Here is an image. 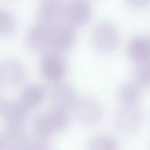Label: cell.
Wrapping results in <instances>:
<instances>
[{
  "label": "cell",
  "mask_w": 150,
  "mask_h": 150,
  "mask_svg": "<svg viewBox=\"0 0 150 150\" xmlns=\"http://www.w3.org/2000/svg\"><path fill=\"white\" fill-rule=\"evenodd\" d=\"M16 27V20L8 10L0 8V35L7 36L14 32Z\"/></svg>",
  "instance_id": "2e32d148"
},
{
  "label": "cell",
  "mask_w": 150,
  "mask_h": 150,
  "mask_svg": "<svg viewBox=\"0 0 150 150\" xmlns=\"http://www.w3.org/2000/svg\"><path fill=\"white\" fill-rule=\"evenodd\" d=\"M63 17V7L60 1H42L38 10L39 23L51 26L58 24Z\"/></svg>",
  "instance_id": "7c38bea8"
},
{
  "label": "cell",
  "mask_w": 150,
  "mask_h": 150,
  "mask_svg": "<svg viewBox=\"0 0 150 150\" xmlns=\"http://www.w3.org/2000/svg\"><path fill=\"white\" fill-rule=\"evenodd\" d=\"M51 35V27L39 23L29 29L25 42L32 51H42L50 47Z\"/></svg>",
  "instance_id": "ba28073f"
},
{
  "label": "cell",
  "mask_w": 150,
  "mask_h": 150,
  "mask_svg": "<svg viewBox=\"0 0 150 150\" xmlns=\"http://www.w3.org/2000/svg\"><path fill=\"white\" fill-rule=\"evenodd\" d=\"M136 83L143 87H150V60L139 63L135 72Z\"/></svg>",
  "instance_id": "e0dca14e"
},
{
  "label": "cell",
  "mask_w": 150,
  "mask_h": 150,
  "mask_svg": "<svg viewBox=\"0 0 150 150\" xmlns=\"http://www.w3.org/2000/svg\"><path fill=\"white\" fill-rule=\"evenodd\" d=\"M40 70L46 80L54 83H60L66 77L67 64L61 53L52 51L46 53L42 57Z\"/></svg>",
  "instance_id": "7a4b0ae2"
},
{
  "label": "cell",
  "mask_w": 150,
  "mask_h": 150,
  "mask_svg": "<svg viewBox=\"0 0 150 150\" xmlns=\"http://www.w3.org/2000/svg\"><path fill=\"white\" fill-rule=\"evenodd\" d=\"M73 108L76 118L88 125L96 124L103 117L102 106L95 98L85 97L77 100Z\"/></svg>",
  "instance_id": "277c9868"
},
{
  "label": "cell",
  "mask_w": 150,
  "mask_h": 150,
  "mask_svg": "<svg viewBox=\"0 0 150 150\" xmlns=\"http://www.w3.org/2000/svg\"><path fill=\"white\" fill-rule=\"evenodd\" d=\"M2 100H1V93H0V105H1V103H2Z\"/></svg>",
  "instance_id": "ffe728a7"
},
{
  "label": "cell",
  "mask_w": 150,
  "mask_h": 150,
  "mask_svg": "<svg viewBox=\"0 0 150 150\" xmlns=\"http://www.w3.org/2000/svg\"><path fill=\"white\" fill-rule=\"evenodd\" d=\"M28 111L19 102L7 101L0 105V117L10 127H19L27 118Z\"/></svg>",
  "instance_id": "8fae6325"
},
{
  "label": "cell",
  "mask_w": 150,
  "mask_h": 150,
  "mask_svg": "<svg viewBox=\"0 0 150 150\" xmlns=\"http://www.w3.org/2000/svg\"><path fill=\"white\" fill-rule=\"evenodd\" d=\"M51 98L54 107L68 110L73 108L77 101L74 89L68 83H57L51 92Z\"/></svg>",
  "instance_id": "30bf717a"
},
{
  "label": "cell",
  "mask_w": 150,
  "mask_h": 150,
  "mask_svg": "<svg viewBox=\"0 0 150 150\" xmlns=\"http://www.w3.org/2000/svg\"><path fill=\"white\" fill-rule=\"evenodd\" d=\"M92 41L97 51L103 54H110L117 48L120 41V35L113 23L103 21L94 28Z\"/></svg>",
  "instance_id": "6da1fadb"
},
{
  "label": "cell",
  "mask_w": 150,
  "mask_h": 150,
  "mask_svg": "<svg viewBox=\"0 0 150 150\" xmlns=\"http://www.w3.org/2000/svg\"><path fill=\"white\" fill-rule=\"evenodd\" d=\"M118 98L123 105H136L141 99V89L137 83H124L118 89Z\"/></svg>",
  "instance_id": "9a60e30c"
},
{
  "label": "cell",
  "mask_w": 150,
  "mask_h": 150,
  "mask_svg": "<svg viewBox=\"0 0 150 150\" xmlns=\"http://www.w3.org/2000/svg\"><path fill=\"white\" fill-rule=\"evenodd\" d=\"M76 40V33L73 26L57 24L51 29V45L53 51L66 52L73 48Z\"/></svg>",
  "instance_id": "52a82bcc"
},
{
  "label": "cell",
  "mask_w": 150,
  "mask_h": 150,
  "mask_svg": "<svg viewBox=\"0 0 150 150\" xmlns=\"http://www.w3.org/2000/svg\"><path fill=\"white\" fill-rule=\"evenodd\" d=\"M144 120L143 113L136 105H123L114 116L116 125L124 130H134L141 125Z\"/></svg>",
  "instance_id": "9c48e42d"
},
{
  "label": "cell",
  "mask_w": 150,
  "mask_h": 150,
  "mask_svg": "<svg viewBox=\"0 0 150 150\" xmlns=\"http://www.w3.org/2000/svg\"><path fill=\"white\" fill-rule=\"evenodd\" d=\"M63 16L71 26H84L92 16L91 4L88 0H69L63 7Z\"/></svg>",
  "instance_id": "5b68a950"
},
{
  "label": "cell",
  "mask_w": 150,
  "mask_h": 150,
  "mask_svg": "<svg viewBox=\"0 0 150 150\" xmlns=\"http://www.w3.org/2000/svg\"><path fill=\"white\" fill-rule=\"evenodd\" d=\"M46 92L41 85L31 83L25 86L21 91L19 103L27 111L39 107L45 99Z\"/></svg>",
  "instance_id": "4fadbf2b"
},
{
  "label": "cell",
  "mask_w": 150,
  "mask_h": 150,
  "mask_svg": "<svg viewBox=\"0 0 150 150\" xmlns=\"http://www.w3.org/2000/svg\"><path fill=\"white\" fill-rule=\"evenodd\" d=\"M42 1H60V0H42Z\"/></svg>",
  "instance_id": "d6986e66"
},
{
  "label": "cell",
  "mask_w": 150,
  "mask_h": 150,
  "mask_svg": "<svg viewBox=\"0 0 150 150\" xmlns=\"http://www.w3.org/2000/svg\"><path fill=\"white\" fill-rule=\"evenodd\" d=\"M26 71L21 62L16 58H7L0 62V82L14 86L24 80Z\"/></svg>",
  "instance_id": "8992f818"
},
{
  "label": "cell",
  "mask_w": 150,
  "mask_h": 150,
  "mask_svg": "<svg viewBox=\"0 0 150 150\" xmlns=\"http://www.w3.org/2000/svg\"><path fill=\"white\" fill-rule=\"evenodd\" d=\"M128 55L138 63L150 60V39L145 36H137L128 44Z\"/></svg>",
  "instance_id": "5bb4252c"
},
{
  "label": "cell",
  "mask_w": 150,
  "mask_h": 150,
  "mask_svg": "<svg viewBox=\"0 0 150 150\" xmlns=\"http://www.w3.org/2000/svg\"><path fill=\"white\" fill-rule=\"evenodd\" d=\"M128 4L132 7L142 8L150 4V0H126Z\"/></svg>",
  "instance_id": "ac0fdd59"
},
{
  "label": "cell",
  "mask_w": 150,
  "mask_h": 150,
  "mask_svg": "<svg viewBox=\"0 0 150 150\" xmlns=\"http://www.w3.org/2000/svg\"><path fill=\"white\" fill-rule=\"evenodd\" d=\"M70 117L68 111L54 107L53 109L37 114L33 124L35 130L42 134H47L52 130H60L69 124Z\"/></svg>",
  "instance_id": "3957f363"
}]
</instances>
